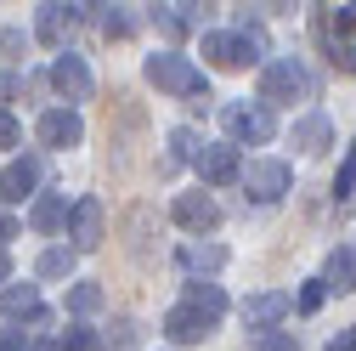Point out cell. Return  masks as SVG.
<instances>
[{
    "label": "cell",
    "mask_w": 356,
    "mask_h": 351,
    "mask_svg": "<svg viewBox=\"0 0 356 351\" xmlns=\"http://www.w3.org/2000/svg\"><path fill=\"white\" fill-rule=\"evenodd\" d=\"M181 306L204 312L209 323H215V318H227V295H220V283H204V278H193V283H187V300H181Z\"/></svg>",
    "instance_id": "e0dca14e"
},
{
    "label": "cell",
    "mask_w": 356,
    "mask_h": 351,
    "mask_svg": "<svg viewBox=\"0 0 356 351\" xmlns=\"http://www.w3.org/2000/svg\"><path fill=\"white\" fill-rule=\"evenodd\" d=\"M0 312H6V318H29V323H46V306H40V289L34 283H6Z\"/></svg>",
    "instance_id": "4fadbf2b"
},
{
    "label": "cell",
    "mask_w": 356,
    "mask_h": 351,
    "mask_svg": "<svg viewBox=\"0 0 356 351\" xmlns=\"http://www.w3.org/2000/svg\"><path fill=\"white\" fill-rule=\"evenodd\" d=\"M209 329H215V323H209L204 312H193V306H175V312L164 318V334H170L175 345H193V340H204Z\"/></svg>",
    "instance_id": "9a60e30c"
},
{
    "label": "cell",
    "mask_w": 356,
    "mask_h": 351,
    "mask_svg": "<svg viewBox=\"0 0 356 351\" xmlns=\"http://www.w3.org/2000/svg\"><path fill=\"white\" fill-rule=\"evenodd\" d=\"M175 221H181L193 238H204V233L220 227V204L209 193H181V198H175Z\"/></svg>",
    "instance_id": "ba28073f"
},
{
    "label": "cell",
    "mask_w": 356,
    "mask_h": 351,
    "mask_svg": "<svg viewBox=\"0 0 356 351\" xmlns=\"http://www.w3.org/2000/svg\"><path fill=\"white\" fill-rule=\"evenodd\" d=\"M323 289H334V295H350V289H356V249H334V255H328Z\"/></svg>",
    "instance_id": "ac0fdd59"
},
{
    "label": "cell",
    "mask_w": 356,
    "mask_h": 351,
    "mask_svg": "<svg viewBox=\"0 0 356 351\" xmlns=\"http://www.w3.org/2000/svg\"><path fill=\"white\" fill-rule=\"evenodd\" d=\"M204 57H209L215 68H249V63H260V57L249 52L243 34H204Z\"/></svg>",
    "instance_id": "8fae6325"
},
{
    "label": "cell",
    "mask_w": 356,
    "mask_h": 351,
    "mask_svg": "<svg viewBox=\"0 0 356 351\" xmlns=\"http://www.w3.org/2000/svg\"><path fill=\"white\" fill-rule=\"evenodd\" d=\"M181 267L187 272H220V267H227V249H220V244H181Z\"/></svg>",
    "instance_id": "ffe728a7"
},
{
    "label": "cell",
    "mask_w": 356,
    "mask_h": 351,
    "mask_svg": "<svg viewBox=\"0 0 356 351\" xmlns=\"http://www.w3.org/2000/svg\"><path fill=\"white\" fill-rule=\"evenodd\" d=\"M311 91V74L294 63V57H272L266 63V74H260V102H294V97H305Z\"/></svg>",
    "instance_id": "3957f363"
},
{
    "label": "cell",
    "mask_w": 356,
    "mask_h": 351,
    "mask_svg": "<svg viewBox=\"0 0 356 351\" xmlns=\"http://www.w3.org/2000/svg\"><path fill=\"white\" fill-rule=\"evenodd\" d=\"M350 187H356V148H345V164H339V176H334V193H339V198H345Z\"/></svg>",
    "instance_id": "cb8c5ba5"
},
{
    "label": "cell",
    "mask_w": 356,
    "mask_h": 351,
    "mask_svg": "<svg viewBox=\"0 0 356 351\" xmlns=\"http://www.w3.org/2000/svg\"><path fill=\"white\" fill-rule=\"evenodd\" d=\"M63 351H97V334L91 329H68L63 334Z\"/></svg>",
    "instance_id": "d4e9b609"
},
{
    "label": "cell",
    "mask_w": 356,
    "mask_h": 351,
    "mask_svg": "<svg viewBox=\"0 0 356 351\" xmlns=\"http://www.w3.org/2000/svg\"><path fill=\"white\" fill-rule=\"evenodd\" d=\"M328 351H356V329H350V334H339V340H334Z\"/></svg>",
    "instance_id": "d6a6232c"
},
{
    "label": "cell",
    "mask_w": 356,
    "mask_h": 351,
    "mask_svg": "<svg viewBox=\"0 0 356 351\" xmlns=\"http://www.w3.org/2000/svg\"><path fill=\"white\" fill-rule=\"evenodd\" d=\"M34 136L46 142V148H79V142H85V119H79L74 108H51V114H40Z\"/></svg>",
    "instance_id": "8992f818"
},
{
    "label": "cell",
    "mask_w": 356,
    "mask_h": 351,
    "mask_svg": "<svg viewBox=\"0 0 356 351\" xmlns=\"http://www.w3.org/2000/svg\"><path fill=\"white\" fill-rule=\"evenodd\" d=\"M249 351H300V340H294L289 329H266V334L249 340Z\"/></svg>",
    "instance_id": "603a6c76"
},
{
    "label": "cell",
    "mask_w": 356,
    "mask_h": 351,
    "mask_svg": "<svg viewBox=\"0 0 356 351\" xmlns=\"http://www.w3.org/2000/svg\"><path fill=\"white\" fill-rule=\"evenodd\" d=\"M147 79L159 85V91H170V97H204V102H209V79H204L181 52H153V57H147Z\"/></svg>",
    "instance_id": "6da1fadb"
},
{
    "label": "cell",
    "mask_w": 356,
    "mask_h": 351,
    "mask_svg": "<svg viewBox=\"0 0 356 351\" xmlns=\"http://www.w3.org/2000/svg\"><path fill=\"white\" fill-rule=\"evenodd\" d=\"M17 233V221H12V215H0V249H6V238Z\"/></svg>",
    "instance_id": "1f68e13d"
},
{
    "label": "cell",
    "mask_w": 356,
    "mask_h": 351,
    "mask_svg": "<svg viewBox=\"0 0 356 351\" xmlns=\"http://www.w3.org/2000/svg\"><path fill=\"white\" fill-rule=\"evenodd\" d=\"M243 187H249L254 204H277V198L294 187V170H289L283 159H254V164L243 170Z\"/></svg>",
    "instance_id": "277c9868"
},
{
    "label": "cell",
    "mask_w": 356,
    "mask_h": 351,
    "mask_svg": "<svg viewBox=\"0 0 356 351\" xmlns=\"http://www.w3.org/2000/svg\"><path fill=\"white\" fill-rule=\"evenodd\" d=\"M0 351H34V345L23 340V329H6V334H0Z\"/></svg>",
    "instance_id": "f546056e"
},
{
    "label": "cell",
    "mask_w": 356,
    "mask_h": 351,
    "mask_svg": "<svg viewBox=\"0 0 356 351\" xmlns=\"http://www.w3.org/2000/svg\"><path fill=\"white\" fill-rule=\"evenodd\" d=\"M334 68H339V74H356V29H350V40H345V52L334 57Z\"/></svg>",
    "instance_id": "f1b7e54d"
},
{
    "label": "cell",
    "mask_w": 356,
    "mask_h": 351,
    "mask_svg": "<svg viewBox=\"0 0 356 351\" xmlns=\"http://www.w3.org/2000/svg\"><path fill=\"white\" fill-rule=\"evenodd\" d=\"M102 300H108V295H102L97 283H74V289H68V312H74V318H91V312H102Z\"/></svg>",
    "instance_id": "44dd1931"
},
{
    "label": "cell",
    "mask_w": 356,
    "mask_h": 351,
    "mask_svg": "<svg viewBox=\"0 0 356 351\" xmlns=\"http://www.w3.org/2000/svg\"><path fill=\"white\" fill-rule=\"evenodd\" d=\"M198 176H204L209 187H232V182H243V159H238V148H232V142L204 148V159H198Z\"/></svg>",
    "instance_id": "9c48e42d"
},
{
    "label": "cell",
    "mask_w": 356,
    "mask_h": 351,
    "mask_svg": "<svg viewBox=\"0 0 356 351\" xmlns=\"http://www.w3.org/2000/svg\"><path fill=\"white\" fill-rule=\"evenodd\" d=\"M0 148H23V125L12 114H0Z\"/></svg>",
    "instance_id": "484cf974"
},
{
    "label": "cell",
    "mask_w": 356,
    "mask_h": 351,
    "mask_svg": "<svg viewBox=\"0 0 356 351\" xmlns=\"http://www.w3.org/2000/svg\"><path fill=\"white\" fill-rule=\"evenodd\" d=\"M79 17V6H40V23H34V34L46 40V46H63V34H68V23Z\"/></svg>",
    "instance_id": "d6986e66"
},
{
    "label": "cell",
    "mask_w": 356,
    "mask_h": 351,
    "mask_svg": "<svg viewBox=\"0 0 356 351\" xmlns=\"http://www.w3.org/2000/svg\"><path fill=\"white\" fill-rule=\"evenodd\" d=\"M220 125H227V136L232 142H272L277 136V119L266 102H232V108H220Z\"/></svg>",
    "instance_id": "7a4b0ae2"
},
{
    "label": "cell",
    "mask_w": 356,
    "mask_h": 351,
    "mask_svg": "<svg viewBox=\"0 0 356 351\" xmlns=\"http://www.w3.org/2000/svg\"><path fill=\"white\" fill-rule=\"evenodd\" d=\"M34 272H40V278H68V272H74V249H46Z\"/></svg>",
    "instance_id": "7402d4cb"
},
{
    "label": "cell",
    "mask_w": 356,
    "mask_h": 351,
    "mask_svg": "<svg viewBox=\"0 0 356 351\" xmlns=\"http://www.w3.org/2000/svg\"><path fill=\"white\" fill-rule=\"evenodd\" d=\"M294 148H300V153H328V148H334V125H328V114H305V119H294Z\"/></svg>",
    "instance_id": "5bb4252c"
},
{
    "label": "cell",
    "mask_w": 356,
    "mask_h": 351,
    "mask_svg": "<svg viewBox=\"0 0 356 351\" xmlns=\"http://www.w3.org/2000/svg\"><path fill=\"white\" fill-rule=\"evenodd\" d=\"M51 85H57L68 102H91V68H85V57L57 52V63H51Z\"/></svg>",
    "instance_id": "52a82bcc"
},
{
    "label": "cell",
    "mask_w": 356,
    "mask_h": 351,
    "mask_svg": "<svg viewBox=\"0 0 356 351\" xmlns=\"http://www.w3.org/2000/svg\"><path fill=\"white\" fill-rule=\"evenodd\" d=\"M34 351H63V340H40V345H34Z\"/></svg>",
    "instance_id": "e575fe53"
},
{
    "label": "cell",
    "mask_w": 356,
    "mask_h": 351,
    "mask_svg": "<svg viewBox=\"0 0 356 351\" xmlns=\"http://www.w3.org/2000/svg\"><path fill=\"white\" fill-rule=\"evenodd\" d=\"M0 283H12V255L0 249Z\"/></svg>",
    "instance_id": "836d02e7"
},
{
    "label": "cell",
    "mask_w": 356,
    "mask_h": 351,
    "mask_svg": "<svg viewBox=\"0 0 356 351\" xmlns=\"http://www.w3.org/2000/svg\"><path fill=\"white\" fill-rule=\"evenodd\" d=\"M68 227H74V249H97L102 244V198H74V215H68Z\"/></svg>",
    "instance_id": "30bf717a"
},
{
    "label": "cell",
    "mask_w": 356,
    "mask_h": 351,
    "mask_svg": "<svg viewBox=\"0 0 356 351\" xmlns=\"http://www.w3.org/2000/svg\"><path fill=\"white\" fill-rule=\"evenodd\" d=\"M238 34L249 40V52H254V57H266V29H260V23H243Z\"/></svg>",
    "instance_id": "83f0119b"
},
{
    "label": "cell",
    "mask_w": 356,
    "mask_h": 351,
    "mask_svg": "<svg viewBox=\"0 0 356 351\" xmlns=\"http://www.w3.org/2000/svg\"><path fill=\"white\" fill-rule=\"evenodd\" d=\"M68 215H74V210H68V198H63V193H40V198H34V210H29V227H34V233H57Z\"/></svg>",
    "instance_id": "2e32d148"
},
{
    "label": "cell",
    "mask_w": 356,
    "mask_h": 351,
    "mask_svg": "<svg viewBox=\"0 0 356 351\" xmlns=\"http://www.w3.org/2000/svg\"><path fill=\"white\" fill-rule=\"evenodd\" d=\"M289 312H294V295H283V289H260V295L243 300V323L260 329V334H266V329H277Z\"/></svg>",
    "instance_id": "5b68a950"
},
{
    "label": "cell",
    "mask_w": 356,
    "mask_h": 351,
    "mask_svg": "<svg viewBox=\"0 0 356 351\" xmlns=\"http://www.w3.org/2000/svg\"><path fill=\"white\" fill-rule=\"evenodd\" d=\"M102 34H108V40H124V34H130V23H124V17H113V12H108V23H102Z\"/></svg>",
    "instance_id": "4dcf8cb0"
},
{
    "label": "cell",
    "mask_w": 356,
    "mask_h": 351,
    "mask_svg": "<svg viewBox=\"0 0 356 351\" xmlns=\"http://www.w3.org/2000/svg\"><path fill=\"white\" fill-rule=\"evenodd\" d=\"M0 97H12V74H0Z\"/></svg>",
    "instance_id": "d590c367"
},
{
    "label": "cell",
    "mask_w": 356,
    "mask_h": 351,
    "mask_svg": "<svg viewBox=\"0 0 356 351\" xmlns=\"http://www.w3.org/2000/svg\"><path fill=\"white\" fill-rule=\"evenodd\" d=\"M323 295H328V289H323V283H305V289H300V300H294V306H300V312H317V306H323Z\"/></svg>",
    "instance_id": "4316f807"
},
{
    "label": "cell",
    "mask_w": 356,
    "mask_h": 351,
    "mask_svg": "<svg viewBox=\"0 0 356 351\" xmlns=\"http://www.w3.org/2000/svg\"><path fill=\"white\" fill-rule=\"evenodd\" d=\"M34 187H40V159H12L6 170H0V198L6 204L34 198Z\"/></svg>",
    "instance_id": "7c38bea8"
}]
</instances>
